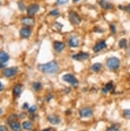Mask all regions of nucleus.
<instances>
[{"label":"nucleus","instance_id":"nucleus-28","mask_svg":"<svg viewBox=\"0 0 130 131\" xmlns=\"http://www.w3.org/2000/svg\"><path fill=\"white\" fill-rule=\"evenodd\" d=\"M18 6H19V9L21 11H24L25 10V5H24V4H23L22 2H21V1L18 2Z\"/></svg>","mask_w":130,"mask_h":131},{"label":"nucleus","instance_id":"nucleus-18","mask_svg":"<svg viewBox=\"0 0 130 131\" xmlns=\"http://www.w3.org/2000/svg\"><path fill=\"white\" fill-rule=\"evenodd\" d=\"M21 94V84H17L14 86V96L19 97Z\"/></svg>","mask_w":130,"mask_h":131},{"label":"nucleus","instance_id":"nucleus-1","mask_svg":"<svg viewBox=\"0 0 130 131\" xmlns=\"http://www.w3.org/2000/svg\"><path fill=\"white\" fill-rule=\"evenodd\" d=\"M58 69H59V67H58V64L55 61H51L46 63L38 65V70L44 73H47V74L55 73L58 71Z\"/></svg>","mask_w":130,"mask_h":131},{"label":"nucleus","instance_id":"nucleus-40","mask_svg":"<svg viewBox=\"0 0 130 131\" xmlns=\"http://www.w3.org/2000/svg\"><path fill=\"white\" fill-rule=\"evenodd\" d=\"M5 63H2V62H0V69H1V68H4L5 67Z\"/></svg>","mask_w":130,"mask_h":131},{"label":"nucleus","instance_id":"nucleus-32","mask_svg":"<svg viewBox=\"0 0 130 131\" xmlns=\"http://www.w3.org/2000/svg\"><path fill=\"white\" fill-rule=\"evenodd\" d=\"M16 118H17V115H15V114H13V115L11 116L10 118H9L8 121L11 123V122H12V121H15V119H16Z\"/></svg>","mask_w":130,"mask_h":131},{"label":"nucleus","instance_id":"nucleus-19","mask_svg":"<svg viewBox=\"0 0 130 131\" xmlns=\"http://www.w3.org/2000/svg\"><path fill=\"white\" fill-rule=\"evenodd\" d=\"M102 65L100 62H96V63H93L92 66H91V71H94V72H98L100 71V70L102 69Z\"/></svg>","mask_w":130,"mask_h":131},{"label":"nucleus","instance_id":"nucleus-17","mask_svg":"<svg viewBox=\"0 0 130 131\" xmlns=\"http://www.w3.org/2000/svg\"><path fill=\"white\" fill-rule=\"evenodd\" d=\"M9 61V55L8 53L5 51H0V62L5 63Z\"/></svg>","mask_w":130,"mask_h":131},{"label":"nucleus","instance_id":"nucleus-38","mask_svg":"<svg viewBox=\"0 0 130 131\" xmlns=\"http://www.w3.org/2000/svg\"><path fill=\"white\" fill-rule=\"evenodd\" d=\"M26 117V115H25V113H21L20 114V118H25Z\"/></svg>","mask_w":130,"mask_h":131},{"label":"nucleus","instance_id":"nucleus-44","mask_svg":"<svg viewBox=\"0 0 130 131\" xmlns=\"http://www.w3.org/2000/svg\"><path fill=\"white\" fill-rule=\"evenodd\" d=\"M74 2H78V1H79V0H73Z\"/></svg>","mask_w":130,"mask_h":131},{"label":"nucleus","instance_id":"nucleus-27","mask_svg":"<svg viewBox=\"0 0 130 131\" xmlns=\"http://www.w3.org/2000/svg\"><path fill=\"white\" fill-rule=\"evenodd\" d=\"M49 14H50V15H52V16H58L60 14V12L57 10V9H54V10L51 11V12L49 13Z\"/></svg>","mask_w":130,"mask_h":131},{"label":"nucleus","instance_id":"nucleus-29","mask_svg":"<svg viewBox=\"0 0 130 131\" xmlns=\"http://www.w3.org/2000/svg\"><path fill=\"white\" fill-rule=\"evenodd\" d=\"M29 112H30V113H34L35 112L37 111V106L36 105H33L31 107H29Z\"/></svg>","mask_w":130,"mask_h":131},{"label":"nucleus","instance_id":"nucleus-39","mask_svg":"<svg viewBox=\"0 0 130 131\" xmlns=\"http://www.w3.org/2000/svg\"><path fill=\"white\" fill-rule=\"evenodd\" d=\"M119 8H120V10H125V7L122 6V5H119Z\"/></svg>","mask_w":130,"mask_h":131},{"label":"nucleus","instance_id":"nucleus-42","mask_svg":"<svg viewBox=\"0 0 130 131\" xmlns=\"http://www.w3.org/2000/svg\"><path fill=\"white\" fill-rule=\"evenodd\" d=\"M42 131H51L50 128H45V129H43Z\"/></svg>","mask_w":130,"mask_h":131},{"label":"nucleus","instance_id":"nucleus-43","mask_svg":"<svg viewBox=\"0 0 130 131\" xmlns=\"http://www.w3.org/2000/svg\"><path fill=\"white\" fill-rule=\"evenodd\" d=\"M2 112H3V111H2V109H1V108H0V114H1V113H2Z\"/></svg>","mask_w":130,"mask_h":131},{"label":"nucleus","instance_id":"nucleus-37","mask_svg":"<svg viewBox=\"0 0 130 131\" xmlns=\"http://www.w3.org/2000/svg\"><path fill=\"white\" fill-rule=\"evenodd\" d=\"M22 109H29V105H28V104H27V103H25V104H23Z\"/></svg>","mask_w":130,"mask_h":131},{"label":"nucleus","instance_id":"nucleus-36","mask_svg":"<svg viewBox=\"0 0 130 131\" xmlns=\"http://www.w3.org/2000/svg\"><path fill=\"white\" fill-rule=\"evenodd\" d=\"M0 131H6L5 127V126H0Z\"/></svg>","mask_w":130,"mask_h":131},{"label":"nucleus","instance_id":"nucleus-24","mask_svg":"<svg viewBox=\"0 0 130 131\" xmlns=\"http://www.w3.org/2000/svg\"><path fill=\"white\" fill-rule=\"evenodd\" d=\"M32 88L35 91H39L42 88V84L40 82H34L32 84Z\"/></svg>","mask_w":130,"mask_h":131},{"label":"nucleus","instance_id":"nucleus-12","mask_svg":"<svg viewBox=\"0 0 130 131\" xmlns=\"http://www.w3.org/2000/svg\"><path fill=\"white\" fill-rule=\"evenodd\" d=\"M68 45L70 47H78V38L76 36H71L69 37V38L68 39Z\"/></svg>","mask_w":130,"mask_h":131},{"label":"nucleus","instance_id":"nucleus-21","mask_svg":"<svg viewBox=\"0 0 130 131\" xmlns=\"http://www.w3.org/2000/svg\"><path fill=\"white\" fill-rule=\"evenodd\" d=\"M119 47H120V48H127V39H126V38L120 39V42H119Z\"/></svg>","mask_w":130,"mask_h":131},{"label":"nucleus","instance_id":"nucleus-5","mask_svg":"<svg viewBox=\"0 0 130 131\" xmlns=\"http://www.w3.org/2000/svg\"><path fill=\"white\" fill-rule=\"evenodd\" d=\"M18 72V68L17 67H10L6 68V69L4 70L3 74L6 78H11V77H14L16 73Z\"/></svg>","mask_w":130,"mask_h":131},{"label":"nucleus","instance_id":"nucleus-8","mask_svg":"<svg viewBox=\"0 0 130 131\" xmlns=\"http://www.w3.org/2000/svg\"><path fill=\"white\" fill-rule=\"evenodd\" d=\"M106 47H107V45H106L105 40H100V41H98L97 43L94 46L93 51H94V53H98V52H100L101 50H102V49L106 48Z\"/></svg>","mask_w":130,"mask_h":131},{"label":"nucleus","instance_id":"nucleus-26","mask_svg":"<svg viewBox=\"0 0 130 131\" xmlns=\"http://www.w3.org/2000/svg\"><path fill=\"white\" fill-rule=\"evenodd\" d=\"M69 0H56V5H63L67 4Z\"/></svg>","mask_w":130,"mask_h":131},{"label":"nucleus","instance_id":"nucleus-11","mask_svg":"<svg viewBox=\"0 0 130 131\" xmlns=\"http://www.w3.org/2000/svg\"><path fill=\"white\" fill-rule=\"evenodd\" d=\"M47 121L53 125H58L61 122V119H60L59 116L54 115V114H50V115L47 116Z\"/></svg>","mask_w":130,"mask_h":131},{"label":"nucleus","instance_id":"nucleus-20","mask_svg":"<svg viewBox=\"0 0 130 131\" xmlns=\"http://www.w3.org/2000/svg\"><path fill=\"white\" fill-rule=\"evenodd\" d=\"M112 88H113L112 82H109V83H107V84H106L105 86H104V88H102V93H103V94L108 93V92L111 91V90H112Z\"/></svg>","mask_w":130,"mask_h":131},{"label":"nucleus","instance_id":"nucleus-13","mask_svg":"<svg viewBox=\"0 0 130 131\" xmlns=\"http://www.w3.org/2000/svg\"><path fill=\"white\" fill-rule=\"evenodd\" d=\"M21 23H22L23 25H25L26 27L33 26L35 23V20H34V18L30 17V16H29V17H24L21 19Z\"/></svg>","mask_w":130,"mask_h":131},{"label":"nucleus","instance_id":"nucleus-41","mask_svg":"<svg viewBox=\"0 0 130 131\" xmlns=\"http://www.w3.org/2000/svg\"><path fill=\"white\" fill-rule=\"evenodd\" d=\"M127 53H128V54L130 55V47H129V48H127Z\"/></svg>","mask_w":130,"mask_h":131},{"label":"nucleus","instance_id":"nucleus-6","mask_svg":"<svg viewBox=\"0 0 130 131\" xmlns=\"http://www.w3.org/2000/svg\"><path fill=\"white\" fill-rule=\"evenodd\" d=\"M93 115V111L89 107H84L79 110V116L81 118H90Z\"/></svg>","mask_w":130,"mask_h":131},{"label":"nucleus","instance_id":"nucleus-10","mask_svg":"<svg viewBox=\"0 0 130 131\" xmlns=\"http://www.w3.org/2000/svg\"><path fill=\"white\" fill-rule=\"evenodd\" d=\"M88 58H89V53H83V52L72 55V59H75V60H77V61H86Z\"/></svg>","mask_w":130,"mask_h":131},{"label":"nucleus","instance_id":"nucleus-22","mask_svg":"<svg viewBox=\"0 0 130 131\" xmlns=\"http://www.w3.org/2000/svg\"><path fill=\"white\" fill-rule=\"evenodd\" d=\"M22 128L26 130H30L32 128V123L30 121H24L22 123Z\"/></svg>","mask_w":130,"mask_h":131},{"label":"nucleus","instance_id":"nucleus-33","mask_svg":"<svg viewBox=\"0 0 130 131\" xmlns=\"http://www.w3.org/2000/svg\"><path fill=\"white\" fill-rule=\"evenodd\" d=\"M4 89H5V86H4L3 83H1V81H0V91H3Z\"/></svg>","mask_w":130,"mask_h":131},{"label":"nucleus","instance_id":"nucleus-3","mask_svg":"<svg viewBox=\"0 0 130 131\" xmlns=\"http://www.w3.org/2000/svg\"><path fill=\"white\" fill-rule=\"evenodd\" d=\"M69 20L72 24L74 25H79L80 23H81V17L77 14L74 11H70L69 13Z\"/></svg>","mask_w":130,"mask_h":131},{"label":"nucleus","instance_id":"nucleus-2","mask_svg":"<svg viewBox=\"0 0 130 131\" xmlns=\"http://www.w3.org/2000/svg\"><path fill=\"white\" fill-rule=\"evenodd\" d=\"M106 65L111 71H115V70H118L120 66V61L117 57H111L107 60L106 62Z\"/></svg>","mask_w":130,"mask_h":131},{"label":"nucleus","instance_id":"nucleus-31","mask_svg":"<svg viewBox=\"0 0 130 131\" xmlns=\"http://www.w3.org/2000/svg\"><path fill=\"white\" fill-rule=\"evenodd\" d=\"M94 32H97V33H103L104 30L102 29H100V28H97V27H94Z\"/></svg>","mask_w":130,"mask_h":131},{"label":"nucleus","instance_id":"nucleus-4","mask_svg":"<svg viewBox=\"0 0 130 131\" xmlns=\"http://www.w3.org/2000/svg\"><path fill=\"white\" fill-rule=\"evenodd\" d=\"M63 80L65 81V82H67V83H69V84L72 85V86H76V85H78V83L77 78L72 74H65V75H63Z\"/></svg>","mask_w":130,"mask_h":131},{"label":"nucleus","instance_id":"nucleus-15","mask_svg":"<svg viewBox=\"0 0 130 131\" xmlns=\"http://www.w3.org/2000/svg\"><path fill=\"white\" fill-rule=\"evenodd\" d=\"M64 47H65L64 43H63V42H61V41H55L54 43V48L56 52H61V51H63Z\"/></svg>","mask_w":130,"mask_h":131},{"label":"nucleus","instance_id":"nucleus-30","mask_svg":"<svg viewBox=\"0 0 130 131\" xmlns=\"http://www.w3.org/2000/svg\"><path fill=\"white\" fill-rule=\"evenodd\" d=\"M110 29H111V32L112 33V34H115V33L117 32L116 27H115L114 24H111V25H110Z\"/></svg>","mask_w":130,"mask_h":131},{"label":"nucleus","instance_id":"nucleus-14","mask_svg":"<svg viewBox=\"0 0 130 131\" xmlns=\"http://www.w3.org/2000/svg\"><path fill=\"white\" fill-rule=\"evenodd\" d=\"M98 3H99V5H100V6L102 7V8L105 9V10H111L113 7L112 4L108 2L107 0H99Z\"/></svg>","mask_w":130,"mask_h":131},{"label":"nucleus","instance_id":"nucleus-34","mask_svg":"<svg viewBox=\"0 0 130 131\" xmlns=\"http://www.w3.org/2000/svg\"><path fill=\"white\" fill-rule=\"evenodd\" d=\"M125 10L127 11V13H130V4L128 5H127V6L125 7Z\"/></svg>","mask_w":130,"mask_h":131},{"label":"nucleus","instance_id":"nucleus-7","mask_svg":"<svg viewBox=\"0 0 130 131\" xmlns=\"http://www.w3.org/2000/svg\"><path fill=\"white\" fill-rule=\"evenodd\" d=\"M38 11H39V5H38V4H32V5H29V6L27 7V14L30 16L34 15Z\"/></svg>","mask_w":130,"mask_h":131},{"label":"nucleus","instance_id":"nucleus-9","mask_svg":"<svg viewBox=\"0 0 130 131\" xmlns=\"http://www.w3.org/2000/svg\"><path fill=\"white\" fill-rule=\"evenodd\" d=\"M31 35V29L29 27H22L20 29V36L22 38H28Z\"/></svg>","mask_w":130,"mask_h":131},{"label":"nucleus","instance_id":"nucleus-35","mask_svg":"<svg viewBox=\"0 0 130 131\" xmlns=\"http://www.w3.org/2000/svg\"><path fill=\"white\" fill-rule=\"evenodd\" d=\"M52 98H53L52 94H49L48 96H47V102H49V101H50V99H52Z\"/></svg>","mask_w":130,"mask_h":131},{"label":"nucleus","instance_id":"nucleus-23","mask_svg":"<svg viewBox=\"0 0 130 131\" xmlns=\"http://www.w3.org/2000/svg\"><path fill=\"white\" fill-rule=\"evenodd\" d=\"M106 131H120V125L119 124H113L111 127L107 128Z\"/></svg>","mask_w":130,"mask_h":131},{"label":"nucleus","instance_id":"nucleus-16","mask_svg":"<svg viewBox=\"0 0 130 131\" xmlns=\"http://www.w3.org/2000/svg\"><path fill=\"white\" fill-rule=\"evenodd\" d=\"M10 128L13 131H21V127L18 121H12L10 123Z\"/></svg>","mask_w":130,"mask_h":131},{"label":"nucleus","instance_id":"nucleus-25","mask_svg":"<svg viewBox=\"0 0 130 131\" xmlns=\"http://www.w3.org/2000/svg\"><path fill=\"white\" fill-rule=\"evenodd\" d=\"M123 115H124V117H125V118L130 119V110H129V109H126V110L123 111Z\"/></svg>","mask_w":130,"mask_h":131}]
</instances>
